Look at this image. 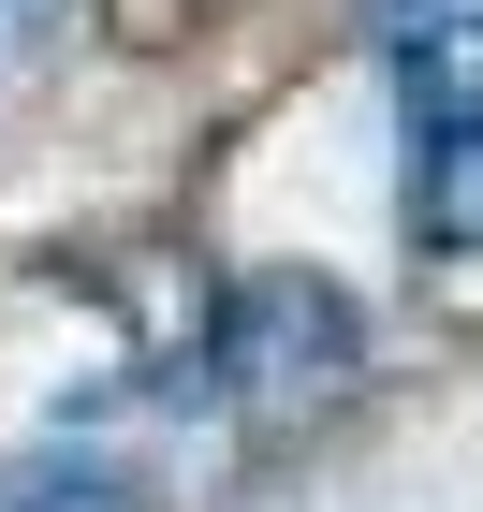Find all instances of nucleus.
<instances>
[{"instance_id": "f257e3e1", "label": "nucleus", "mask_w": 483, "mask_h": 512, "mask_svg": "<svg viewBox=\"0 0 483 512\" xmlns=\"http://www.w3.org/2000/svg\"><path fill=\"white\" fill-rule=\"evenodd\" d=\"M352 352H366L352 293H322V278H293V264L235 278V308H220V395H235V410H308V395L352 381Z\"/></svg>"}, {"instance_id": "f03ea898", "label": "nucleus", "mask_w": 483, "mask_h": 512, "mask_svg": "<svg viewBox=\"0 0 483 512\" xmlns=\"http://www.w3.org/2000/svg\"><path fill=\"white\" fill-rule=\"evenodd\" d=\"M381 59L410 88V132L483 118V0H381Z\"/></svg>"}, {"instance_id": "7ed1b4c3", "label": "nucleus", "mask_w": 483, "mask_h": 512, "mask_svg": "<svg viewBox=\"0 0 483 512\" xmlns=\"http://www.w3.org/2000/svg\"><path fill=\"white\" fill-rule=\"evenodd\" d=\"M410 235L425 249H483V118H440L410 147Z\"/></svg>"}, {"instance_id": "20e7f679", "label": "nucleus", "mask_w": 483, "mask_h": 512, "mask_svg": "<svg viewBox=\"0 0 483 512\" xmlns=\"http://www.w3.org/2000/svg\"><path fill=\"white\" fill-rule=\"evenodd\" d=\"M0 512H147L103 454H0Z\"/></svg>"}]
</instances>
